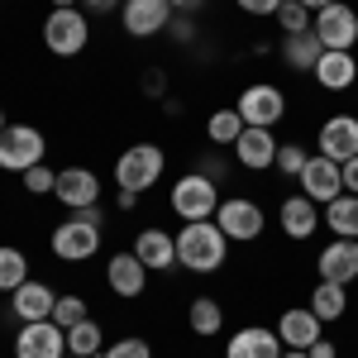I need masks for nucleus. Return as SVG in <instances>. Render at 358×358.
<instances>
[{
  "label": "nucleus",
  "instance_id": "1",
  "mask_svg": "<svg viewBox=\"0 0 358 358\" xmlns=\"http://www.w3.org/2000/svg\"><path fill=\"white\" fill-rule=\"evenodd\" d=\"M229 258V239L215 220H187L177 229V263L192 273H220Z\"/></svg>",
  "mask_w": 358,
  "mask_h": 358
},
{
  "label": "nucleus",
  "instance_id": "2",
  "mask_svg": "<svg viewBox=\"0 0 358 358\" xmlns=\"http://www.w3.org/2000/svg\"><path fill=\"white\" fill-rule=\"evenodd\" d=\"M101 206H86V210H72L62 224H53V253L62 263H86L101 253Z\"/></svg>",
  "mask_w": 358,
  "mask_h": 358
},
{
  "label": "nucleus",
  "instance_id": "3",
  "mask_svg": "<svg viewBox=\"0 0 358 358\" xmlns=\"http://www.w3.org/2000/svg\"><path fill=\"white\" fill-rule=\"evenodd\" d=\"M215 187H220V182H210L206 172L177 177V182H172V196H167L172 215H177V220H215V210H220V192H215Z\"/></svg>",
  "mask_w": 358,
  "mask_h": 358
},
{
  "label": "nucleus",
  "instance_id": "4",
  "mask_svg": "<svg viewBox=\"0 0 358 358\" xmlns=\"http://www.w3.org/2000/svg\"><path fill=\"white\" fill-rule=\"evenodd\" d=\"M167 167V153L158 143H129L120 158H115V182H120V192H148L158 177H163Z\"/></svg>",
  "mask_w": 358,
  "mask_h": 358
},
{
  "label": "nucleus",
  "instance_id": "5",
  "mask_svg": "<svg viewBox=\"0 0 358 358\" xmlns=\"http://www.w3.org/2000/svg\"><path fill=\"white\" fill-rule=\"evenodd\" d=\"M43 43H48V53L57 57H77L91 43V20H86V10H48V20H43Z\"/></svg>",
  "mask_w": 358,
  "mask_h": 358
},
{
  "label": "nucleus",
  "instance_id": "6",
  "mask_svg": "<svg viewBox=\"0 0 358 358\" xmlns=\"http://www.w3.org/2000/svg\"><path fill=\"white\" fill-rule=\"evenodd\" d=\"M43 153H48V143L34 124H5L0 129V167L5 172H29V167L43 163Z\"/></svg>",
  "mask_w": 358,
  "mask_h": 358
},
{
  "label": "nucleus",
  "instance_id": "7",
  "mask_svg": "<svg viewBox=\"0 0 358 358\" xmlns=\"http://www.w3.org/2000/svg\"><path fill=\"white\" fill-rule=\"evenodd\" d=\"M234 110H239V120L253 124V129H273L277 120L287 115V96H282V86H273V82H253V86L239 91Z\"/></svg>",
  "mask_w": 358,
  "mask_h": 358
},
{
  "label": "nucleus",
  "instance_id": "8",
  "mask_svg": "<svg viewBox=\"0 0 358 358\" xmlns=\"http://www.w3.org/2000/svg\"><path fill=\"white\" fill-rule=\"evenodd\" d=\"M215 224L224 229V239L253 244V239H258V234L268 229V215H263V206H258V201L229 196V201H220V210H215Z\"/></svg>",
  "mask_w": 358,
  "mask_h": 358
},
{
  "label": "nucleus",
  "instance_id": "9",
  "mask_svg": "<svg viewBox=\"0 0 358 358\" xmlns=\"http://www.w3.org/2000/svg\"><path fill=\"white\" fill-rule=\"evenodd\" d=\"M315 38L325 43V48H339V53H349L358 43V10L354 5H344V0H334V5H325L320 15H315Z\"/></svg>",
  "mask_w": 358,
  "mask_h": 358
},
{
  "label": "nucleus",
  "instance_id": "10",
  "mask_svg": "<svg viewBox=\"0 0 358 358\" xmlns=\"http://www.w3.org/2000/svg\"><path fill=\"white\" fill-rule=\"evenodd\" d=\"M67 354V330L53 320H29L15 334V358H62Z\"/></svg>",
  "mask_w": 358,
  "mask_h": 358
},
{
  "label": "nucleus",
  "instance_id": "11",
  "mask_svg": "<svg viewBox=\"0 0 358 358\" xmlns=\"http://www.w3.org/2000/svg\"><path fill=\"white\" fill-rule=\"evenodd\" d=\"M53 196L67 210H86V206H101V177L91 167H62L53 182Z\"/></svg>",
  "mask_w": 358,
  "mask_h": 358
},
{
  "label": "nucleus",
  "instance_id": "12",
  "mask_svg": "<svg viewBox=\"0 0 358 358\" xmlns=\"http://www.w3.org/2000/svg\"><path fill=\"white\" fill-rule=\"evenodd\" d=\"M301 196H310L315 206H330L334 196H344V177H339V163H330L325 153H315L310 163L301 167Z\"/></svg>",
  "mask_w": 358,
  "mask_h": 358
},
{
  "label": "nucleus",
  "instance_id": "13",
  "mask_svg": "<svg viewBox=\"0 0 358 358\" xmlns=\"http://www.w3.org/2000/svg\"><path fill=\"white\" fill-rule=\"evenodd\" d=\"M120 20L129 29V38H153V34H163L172 24V5L167 0H124Z\"/></svg>",
  "mask_w": 358,
  "mask_h": 358
},
{
  "label": "nucleus",
  "instance_id": "14",
  "mask_svg": "<svg viewBox=\"0 0 358 358\" xmlns=\"http://www.w3.org/2000/svg\"><path fill=\"white\" fill-rule=\"evenodd\" d=\"M106 287H110L115 296H124V301L143 296V287H148V268H143V258H138L134 248L115 253L110 263H106Z\"/></svg>",
  "mask_w": 358,
  "mask_h": 358
},
{
  "label": "nucleus",
  "instance_id": "15",
  "mask_svg": "<svg viewBox=\"0 0 358 358\" xmlns=\"http://www.w3.org/2000/svg\"><path fill=\"white\" fill-rule=\"evenodd\" d=\"M320 153L330 163H349L358 158V115H330L320 124Z\"/></svg>",
  "mask_w": 358,
  "mask_h": 358
},
{
  "label": "nucleus",
  "instance_id": "16",
  "mask_svg": "<svg viewBox=\"0 0 358 358\" xmlns=\"http://www.w3.org/2000/svg\"><path fill=\"white\" fill-rule=\"evenodd\" d=\"M320 315L310 310V306H292V310H282L277 315V339H282V349H310L315 339H320Z\"/></svg>",
  "mask_w": 358,
  "mask_h": 358
},
{
  "label": "nucleus",
  "instance_id": "17",
  "mask_svg": "<svg viewBox=\"0 0 358 358\" xmlns=\"http://www.w3.org/2000/svg\"><path fill=\"white\" fill-rule=\"evenodd\" d=\"M315 268H320V282H339V287L358 282V239H334L330 248H320Z\"/></svg>",
  "mask_w": 358,
  "mask_h": 358
},
{
  "label": "nucleus",
  "instance_id": "18",
  "mask_svg": "<svg viewBox=\"0 0 358 358\" xmlns=\"http://www.w3.org/2000/svg\"><path fill=\"white\" fill-rule=\"evenodd\" d=\"M234 158H239L248 172H268V167H277L273 129H253V124H244V134L234 138Z\"/></svg>",
  "mask_w": 358,
  "mask_h": 358
},
{
  "label": "nucleus",
  "instance_id": "19",
  "mask_svg": "<svg viewBox=\"0 0 358 358\" xmlns=\"http://www.w3.org/2000/svg\"><path fill=\"white\" fill-rule=\"evenodd\" d=\"M10 306H15V320H20V325H29V320H53L57 292L29 277L24 287H15V292H10Z\"/></svg>",
  "mask_w": 358,
  "mask_h": 358
},
{
  "label": "nucleus",
  "instance_id": "20",
  "mask_svg": "<svg viewBox=\"0 0 358 358\" xmlns=\"http://www.w3.org/2000/svg\"><path fill=\"white\" fill-rule=\"evenodd\" d=\"M224 358H282V339H277V330L244 325L239 334H229V344H224Z\"/></svg>",
  "mask_w": 358,
  "mask_h": 358
},
{
  "label": "nucleus",
  "instance_id": "21",
  "mask_svg": "<svg viewBox=\"0 0 358 358\" xmlns=\"http://www.w3.org/2000/svg\"><path fill=\"white\" fill-rule=\"evenodd\" d=\"M310 77L320 82V91H349V86L358 82V62H354V53H339V48H325Z\"/></svg>",
  "mask_w": 358,
  "mask_h": 358
},
{
  "label": "nucleus",
  "instance_id": "22",
  "mask_svg": "<svg viewBox=\"0 0 358 358\" xmlns=\"http://www.w3.org/2000/svg\"><path fill=\"white\" fill-rule=\"evenodd\" d=\"M134 253L143 258L148 273H167L177 263V234H167V229H138Z\"/></svg>",
  "mask_w": 358,
  "mask_h": 358
},
{
  "label": "nucleus",
  "instance_id": "23",
  "mask_svg": "<svg viewBox=\"0 0 358 358\" xmlns=\"http://www.w3.org/2000/svg\"><path fill=\"white\" fill-rule=\"evenodd\" d=\"M315 229H320V206H315L310 196H287V201H282V234L301 244Z\"/></svg>",
  "mask_w": 358,
  "mask_h": 358
},
{
  "label": "nucleus",
  "instance_id": "24",
  "mask_svg": "<svg viewBox=\"0 0 358 358\" xmlns=\"http://www.w3.org/2000/svg\"><path fill=\"white\" fill-rule=\"evenodd\" d=\"M320 53H325V43L315 38V29H306V34H287V38H282V62H287L292 72H315Z\"/></svg>",
  "mask_w": 358,
  "mask_h": 358
},
{
  "label": "nucleus",
  "instance_id": "25",
  "mask_svg": "<svg viewBox=\"0 0 358 358\" xmlns=\"http://www.w3.org/2000/svg\"><path fill=\"white\" fill-rule=\"evenodd\" d=\"M325 224L334 229V239H358V196H334L325 206Z\"/></svg>",
  "mask_w": 358,
  "mask_h": 358
},
{
  "label": "nucleus",
  "instance_id": "26",
  "mask_svg": "<svg viewBox=\"0 0 358 358\" xmlns=\"http://www.w3.org/2000/svg\"><path fill=\"white\" fill-rule=\"evenodd\" d=\"M187 325H192V334H220V325H224V310H220V301L215 296H196L192 306H187Z\"/></svg>",
  "mask_w": 358,
  "mask_h": 358
},
{
  "label": "nucleus",
  "instance_id": "27",
  "mask_svg": "<svg viewBox=\"0 0 358 358\" xmlns=\"http://www.w3.org/2000/svg\"><path fill=\"white\" fill-rule=\"evenodd\" d=\"M310 310L330 325V320H339L344 310H349V296H344V287L339 282H315V292H310Z\"/></svg>",
  "mask_w": 358,
  "mask_h": 358
},
{
  "label": "nucleus",
  "instance_id": "28",
  "mask_svg": "<svg viewBox=\"0 0 358 358\" xmlns=\"http://www.w3.org/2000/svg\"><path fill=\"white\" fill-rule=\"evenodd\" d=\"M67 354H77V358H101V354H106V334H101V325H96V320L72 325V330H67Z\"/></svg>",
  "mask_w": 358,
  "mask_h": 358
},
{
  "label": "nucleus",
  "instance_id": "29",
  "mask_svg": "<svg viewBox=\"0 0 358 358\" xmlns=\"http://www.w3.org/2000/svg\"><path fill=\"white\" fill-rule=\"evenodd\" d=\"M24 282H29V258H24V248L0 244V292H15V287H24Z\"/></svg>",
  "mask_w": 358,
  "mask_h": 358
},
{
  "label": "nucleus",
  "instance_id": "30",
  "mask_svg": "<svg viewBox=\"0 0 358 358\" xmlns=\"http://www.w3.org/2000/svg\"><path fill=\"white\" fill-rule=\"evenodd\" d=\"M206 134H210V143H229V148H234V138L244 134V120H239L234 106H229V110H215L206 120Z\"/></svg>",
  "mask_w": 358,
  "mask_h": 358
},
{
  "label": "nucleus",
  "instance_id": "31",
  "mask_svg": "<svg viewBox=\"0 0 358 358\" xmlns=\"http://www.w3.org/2000/svg\"><path fill=\"white\" fill-rule=\"evenodd\" d=\"M273 20L282 24V38H287V34H306L310 29V10H306L301 0H282V10H277Z\"/></svg>",
  "mask_w": 358,
  "mask_h": 358
},
{
  "label": "nucleus",
  "instance_id": "32",
  "mask_svg": "<svg viewBox=\"0 0 358 358\" xmlns=\"http://www.w3.org/2000/svg\"><path fill=\"white\" fill-rule=\"evenodd\" d=\"M82 320H91V310H86L82 296H57V306H53V325L72 330V325H82Z\"/></svg>",
  "mask_w": 358,
  "mask_h": 358
},
{
  "label": "nucleus",
  "instance_id": "33",
  "mask_svg": "<svg viewBox=\"0 0 358 358\" xmlns=\"http://www.w3.org/2000/svg\"><path fill=\"white\" fill-rule=\"evenodd\" d=\"M306 163H310V153H306L301 143H277V167H282V177H301Z\"/></svg>",
  "mask_w": 358,
  "mask_h": 358
},
{
  "label": "nucleus",
  "instance_id": "34",
  "mask_svg": "<svg viewBox=\"0 0 358 358\" xmlns=\"http://www.w3.org/2000/svg\"><path fill=\"white\" fill-rule=\"evenodd\" d=\"M101 358H153V349H148V339H134V334H124L120 344H110Z\"/></svg>",
  "mask_w": 358,
  "mask_h": 358
},
{
  "label": "nucleus",
  "instance_id": "35",
  "mask_svg": "<svg viewBox=\"0 0 358 358\" xmlns=\"http://www.w3.org/2000/svg\"><path fill=\"white\" fill-rule=\"evenodd\" d=\"M24 177V187L34 196H53V182H57V172H48V167L38 163V167H29V172H20Z\"/></svg>",
  "mask_w": 358,
  "mask_h": 358
},
{
  "label": "nucleus",
  "instance_id": "36",
  "mask_svg": "<svg viewBox=\"0 0 358 358\" xmlns=\"http://www.w3.org/2000/svg\"><path fill=\"white\" fill-rule=\"evenodd\" d=\"M244 15H258V20H273L277 10H282V0H234Z\"/></svg>",
  "mask_w": 358,
  "mask_h": 358
},
{
  "label": "nucleus",
  "instance_id": "37",
  "mask_svg": "<svg viewBox=\"0 0 358 358\" xmlns=\"http://www.w3.org/2000/svg\"><path fill=\"white\" fill-rule=\"evenodd\" d=\"M339 177H344V192H349V196H358V158L339 163Z\"/></svg>",
  "mask_w": 358,
  "mask_h": 358
},
{
  "label": "nucleus",
  "instance_id": "38",
  "mask_svg": "<svg viewBox=\"0 0 358 358\" xmlns=\"http://www.w3.org/2000/svg\"><path fill=\"white\" fill-rule=\"evenodd\" d=\"M306 354H310V358H339V349H334L330 339H325V334H320V339H315V344H310V349H306Z\"/></svg>",
  "mask_w": 358,
  "mask_h": 358
},
{
  "label": "nucleus",
  "instance_id": "39",
  "mask_svg": "<svg viewBox=\"0 0 358 358\" xmlns=\"http://www.w3.org/2000/svg\"><path fill=\"white\" fill-rule=\"evenodd\" d=\"M124 0H82V10H91V15H106V10H120Z\"/></svg>",
  "mask_w": 358,
  "mask_h": 358
},
{
  "label": "nucleus",
  "instance_id": "40",
  "mask_svg": "<svg viewBox=\"0 0 358 358\" xmlns=\"http://www.w3.org/2000/svg\"><path fill=\"white\" fill-rule=\"evenodd\" d=\"M167 29H172V34H177L182 43H187V38H196V24H192V20H172Z\"/></svg>",
  "mask_w": 358,
  "mask_h": 358
},
{
  "label": "nucleus",
  "instance_id": "41",
  "mask_svg": "<svg viewBox=\"0 0 358 358\" xmlns=\"http://www.w3.org/2000/svg\"><path fill=\"white\" fill-rule=\"evenodd\" d=\"M138 206V192H120V210H134Z\"/></svg>",
  "mask_w": 358,
  "mask_h": 358
},
{
  "label": "nucleus",
  "instance_id": "42",
  "mask_svg": "<svg viewBox=\"0 0 358 358\" xmlns=\"http://www.w3.org/2000/svg\"><path fill=\"white\" fill-rule=\"evenodd\" d=\"M306 10H310V15H320V10H325V5H334V0H301Z\"/></svg>",
  "mask_w": 358,
  "mask_h": 358
},
{
  "label": "nucleus",
  "instance_id": "43",
  "mask_svg": "<svg viewBox=\"0 0 358 358\" xmlns=\"http://www.w3.org/2000/svg\"><path fill=\"white\" fill-rule=\"evenodd\" d=\"M172 10H192V5H201V0H167Z\"/></svg>",
  "mask_w": 358,
  "mask_h": 358
},
{
  "label": "nucleus",
  "instance_id": "44",
  "mask_svg": "<svg viewBox=\"0 0 358 358\" xmlns=\"http://www.w3.org/2000/svg\"><path fill=\"white\" fill-rule=\"evenodd\" d=\"M82 0H53V10H77Z\"/></svg>",
  "mask_w": 358,
  "mask_h": 358
},
{
  "label": "nucleus",
  "instance_id": "45",
  "mask_svg": "<svg viewBox=\"0 0 358 358\" xmlns=\"http://www.w3.org/2000/svg\"><path fill=\"white\" fill-rule=\"evenodd\" d=\"M282 358H310V354H306V349H287Z\"/></svg>",
  "mask_w": 358,
  "mask_h": 358
},
{
  "label": "nucleus",
  "instance_id": "46",
  "mask_svg": "<svg viewBox=\"0 0 358 358\" xmlns=\"http://www.w3.org/2000/svg\"><path fill=\"white\" fill-rule=\"evenodd\" d=\"M0 129H5V110H0Z\"/></svg>",
  "mask_w": 358,
  "mask_h": 358
},
{
  "label": "nucleus",
  "instance_id": "47",
  "mask_svg": "<svg viewBox=\"0 0 358 358\" xmlns=\"http://www.w3.org/2000/svg\"><path fill=\"white\" fill-rule=\"evenodd\" d=\"M62 358H77V354H62Z\"/></svg>",
  "mask_w": 358,
  "mask_h": 358
}]
</instances>
